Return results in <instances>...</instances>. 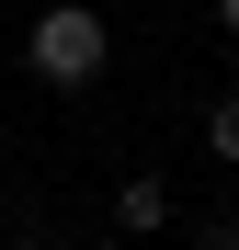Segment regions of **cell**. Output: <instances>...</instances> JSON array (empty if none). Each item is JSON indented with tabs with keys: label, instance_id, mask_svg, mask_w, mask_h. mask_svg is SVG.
Returning <instances> with one entry per match:
<instances>
[{
	"label": "cell",
	"instance_id": "3",
	"mask_svg": "<svg viewBox=\"0 0 239 250\" xmlns=\"http://www.w3.org/2000/svg\"><path fill=\"white\" fill-rule=\"evenodd\" d=\"M205 159H217V171H239V91L205 103Z\"/></svg>",
	"mask_w": 239,
	"mask_h": 250
},
{
	"label": "cell",
	"instance_id": "4",
	"mask_svg": "<svg viewBox=\"0 0 239 250\" xmlns=\"http://www.w3.org/2000/svg\"><path fill=\"white\" fill-rule=\"evenodd\" d=\"M217 34H239V0H217Z\"/></svg>",
	"mask_w": 239,
	"mask_h": 250
},
{
	"label": "cell",
	"instance_id": "2",
	"mask_svg": "<svg viewBox=\"0 0 239 250\" xmlns=\"http://www.w3.org/2000/svg\"><path fill=\"white\" fill-rule=\"evenodd\" d=\"M114 228H126V239L171 228V182H159V171H126V182H114Z\"/></svg>",
	"mask_w": 239,
	"mask_h": 250
},
{
	"label": "cell",
	"instance_id": "1",
	"mask_svg": "<svg viewBox=\"0 0 239 250\" xmlns=\"http://www.w3.org/2000/svg\"><path fill=\"white\" fill-rule=\"evenodd\" d=\"M23 68L46 80V91H91V80L114 68V23L91 12V0H46V12L23 23Z\"/></svg>",
	"mask_w": 239,
	"mask_h": 250
}]
</instances>
